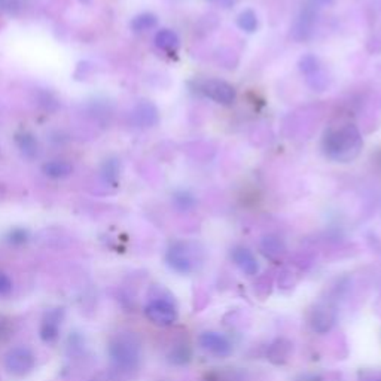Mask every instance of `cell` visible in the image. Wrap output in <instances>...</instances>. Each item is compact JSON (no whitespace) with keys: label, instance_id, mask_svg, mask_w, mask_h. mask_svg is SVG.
<instances>
[{"label":"cell","instance_id":"obj_1","mask_svg":"<svg viewBox=\"0 0 381 381\" xmlns=\"http://www.w3.org/2000/svg\"><path fill=\"white\" fill-rule=\"evenodd\" d=\"M363 139L355 124L345 122L329 127L322 139L325 157L334 162H352L362 152Z\"/></svg>","mask_w":381,"mask_h":381},{"label":"cell","instance_id":"obj_2","mask_svg":"<svg viewBox=\"0 0 381 381\" xmlns=\"http://www.w3.org/2000/svg\"><path fill=\"white\" fill-rule=\"evenodd\" d=\"M108 355L113 370L130 374L139 370L142 362L140 338L131 330H120L108 343Z\"/></svg>","mask_w":381,"mask_h":381},{"label":"cell","instance_id":"obj_3","mask_svg":"<svg viewBox=\"0 0 381 381\" xmlns=\"http://www.w3.org/2000/svg\"><path fill=\"white\" fill-rule=\"evenodd\" d=\"M143 313L149 322L161 328L172 326L179 318V311L173 298L162 292L160 288H157V291L154 288V293L149 295Z\"/></svg>","mask_w":381,"mask_h":381},{"label":"cell","instance_id":"obj_4","mask_svg":"<svg viewBox=\"0 0 381 381\" xmlns=\"http://www.w3.org/2000/svg\"><path fill=\"white\" fill-rule=\"evenodd\" d=\"M197 249L187 241H174L165 252V263L179 274H189L197 267Z\"/></svg>","mask_w":381,"mask_h":381},{"label":"cell","instance_id":"obj_5","mask_svg":"<svg viewBox=\"0 0 381 381\" xmlns=\"http://www.w3.org/2000/svg\"><path fill=\"white\" fill-rule=\"evenodd\" d=\"M5 370L12 377H27L36 368V356L27 345H15L8 350L4 359Z\"/></svg>","mask_w":381,"mask_h":381},{"label":"cell","instance_id":"obj_6","mask_svg":"<svg viewBox=\"0 0 381 381\" xmlns=\"http://www.w3.org/2000/svg\"><path fill=\"white\" fill-rule=\"evenodd\" d=\"M197 93L204 95L206 98H210L214 103H219L224 106H229L236 102V88L221 79H202L197 82L195 87Z\"/></svg>","mask_w":381,"mask_h":381},{"label":"cell","instance_id":"obj_7","mask_svg":"<svg viewBox=\"0 0 381 381\" xmlns=\"http://www.w3.org/2000/svg\"><path fill=\"white\" fill-rule=\"evenodd\" d=\"M64 319H66V308L60 306L49 308L43 313L39 325V337L42 343L53 345L60 340Z\"/></svg>","mask_w":381,"mask_h":381},{"label":"cell","instance_id":"obj_8","mask_svg":"<svg viewBox=\"0 0 381 381\" xmlns=\"http://www.w3.org/2000/svg\"><path fill=\"white\" fill-rule=\"evenodd\" d=\"M300 69L307 79V84L314 91H325L328 88V76L318 57L311 54L304 56L300 61Z\"/></svg>","mask_w":381,"mask_h":381},{"label":"cell","instance_id":"obj_9","mask_svg":"<svg viewBox=\"0 0 381 381\" xmlns=\"http://www.w3.org/2000/svg\"><path fill=\"white\" fill-rule=\"evenodd\" d=\"M316 5H307L301 9L300 15L292 26V36L296 41H308L316 30L318 24V11L314 8Z\"/></svg>","mask_w":381,"mask_h":381},{"label":"cell","instance_id":"obj_10","mask_svg":"<svg viewBox=\"0 0 381 381\" xmlns=\"http://www.w3.org/2000/svg\"><path fill=\"white\" fill-rule=\"evenodd\" d=\"M198 344L202 349L214 357H228L233 353V344L226 337L214 330H206L198 337Z\"/></svg>","mask_w":381,"mask_h":381},{"label":"cell","instance_id":"obj_11","mask_svg":"<svg viewBox=\"0 0 381 381\" xmlns=\"http://www.w3.org/2000/svg\"><path fill=\"white\" fill-rule=\"evenodd\" d=\"M130 120L135 127L146 130V128L155 127L160 122V113H158L157 106L152 102L142 100L135 108H132L130 113Z\"/></svg>","mask_w":381,"mask_h":381},{"label":"cell","instance_id":"obj_12","mask_svg":"<svg viewBox=\"0 0 381 381\" xmlns=\"http://www.w3.org/2000/svg\"><path fill=\"white\" fill-rule=\"evenodd\" d=\"M308 320L313 330H316V333L320 334H326L328 330L333 329V326L337 322V311L326 304H319L314 307V310H311Z\"/></svg>","mask_w":381,"mask_h":381},{"label":"cell","instance_id":"obj_13","mask_svg":"<svg viewBox=\"0 0 381 381\" xmlns=\"http://www.w3.org/2000/svg\"><path fill=\"white\" fill-rule=\"evenodd\" d=\"M231 256H233L234 263L237 267L247 276H255L259 270V265L256 261V256L254 255L252 251L247 249V247L237 246L231 252Z\"/></svg>","mask_w":381,"mask_h":381},{"label":"cell","instance_id":"obj_14","mask_svg":"<svg viewBox=\"0 0 381 381\" xmlns=\"http://www.w3.org/2000/svg\"><path fill=\"white\" fill-rule=\"evenodd\" d=\"M15 145L19 147L20 154L27 160H35L39 155V143L38 139L30 131H19L15 135Z\"/></svg>","mask_w":381,"mask_h":381},{"label":"cell","instance_id":"obj_15","mask_svg":"<svg viewBox=\"0 0 381 381\" xmlns=\"http://www.w3.org/2000/svg\"><path fill=\"white\" fill-rule=\"evenodd\" d=\"M42 173L49 179L63 180L73 174V165L66 160H49L42 165Z\"/></svg>","mask_w":381,"mask_h":381},{"label":"cell","instance_id":"obj_16","mask_svg":"<svg viewBox=\"0 0 381 381\" xmlns=\"http://www.w3.org/2000/svg\"><path fill=\"white\" fill-rule=\"evenodd\" d=\"M155 46L164 53L173 54L176 53L180 46V39L177 36V33L170 30V28H161L157 31V35L154 38Z\"/></svg>","mask_w":381,"mask_h":381},{"label":"cell","instance_id":"obj_17","mask_svg":"<svg viewBox=\"0 0 381 381\" xmlns=\"http://www.w3.org/2000/svg\"><path fill=\"white\" fill-rule=\"evenodd\" d=\"M121 176V162L118 158H108L100 167L102 182L108 187H117Z\"/></svg>","mask_w":381,"mask_h":381},{"label":"cell","instance_id":"obj_18","mask_svg":"<svg viewBox=\"0 0 381 381\" xmlns=\"http://www.w3.org/2000/svg\"><path fill=\"white\" fill-rule=\"evenodd\" d=\"M157 26H158V16L152 12H142L136 15L130 23L131 30L137 33V35H143V33L151 31Z\"/></svg>","mask_w":381,"mask_h":381},{"label":"cell","instance_id":"obj_19","mask_svg":"<svg viewBox=\"0 0 381 381\" xmlns=\"http://www.w3.org/2000/svg\"><path fill=\"white\" fill-rule=\"evenodd\" d=\"M292 353V344L286 340H276L270 350H268V359L276 363V365H281V363H285Z\"/></svg>","mask_w":381,"mask_h":381},{"label":"cell","instance_id":"obj_20","mask_svg":"<svg viewBox=\"0 0 381 381\" xmlns=\"http://www.w3.org/2000/svg\"><path fill=\"white\" fill-rule=\"evenodd\" d=\"M261 251L265 256L270 258V259H278V258L283 256L286 247H285V243L281 241L278 237L267 236V237H263L261 241Z\"/></svg>","mask_w":381,"mask_h":381},{"label":"cell","instance_id":"obj_21","mask_svg":"<svg viewBox=\"0 0 381 381\" xmlns=\"http://www.w3.org/2000/svg\"><path fill=\"white\" fill-rule=\"evenodd\" d=\"M30 239H31L30 231L21 226L11 228L5 234V241L11 247H23L30 241Z\"/></svg>","mask_w":381,"mask_h":381},{"label":"cell","instance_id":"obj_22","mask_svg":"<svg viewBox=\"0 0 381 381\" xmlns=\"http://www.w3.org/2000/svg\"><path fill=\"white\" fill-rule=\"evenodd\" d=\"M191 356H192V352L189 349V345L180 343V344H176L169 352L167 359L170 360V363H173V365H187V363L191 360Z\"/></svg>","mask_w":381,"mask_h":381},{"label":"cell","instance_id":"obj_23","mask_svg":"<svg viewBox=\"0 0 381 381\" xmlns=\"http://www.w3.org/2000/svg\"><path fill=\"white\" fill-rule=\"evenodd\" d=\"M172 203H173L176 210L188 212V210H192L195 207L197 200H195V197L188 191H177L173 194Z\"/></svg>","mask_w":381,"mask_h":381},{"label":"cell","instance_id":"obj_24","mask_svg":"<svg viewBox=\"0 0 381 381\" xmlns=\"http://www.w3.org/2000/svg\"><path fill=\"white\" fill-rule=\"evenodd\" d=\"M237 26L246 33H254L258 28V15L252 9H244L237 16Z\"/></svg>","mask_w":381,"mask_h":381},{"label":"cell","instance_id":"obj_25","mask_svg":"<svg viewBox=\"0 0 381 381\" xmlns=\"http://www.w3.org/2000/svg\"><path fill=\"white\" fill-rule=\"evenodd\" d=\"M36 103L41 109L46 110V112H56L58 109V100L54 97V94H51L49 91H39L38 97H36Z\"/></svg>","mask_w":381,"mask_h":381},{"label":"cell","instance_id":"obj_26","mask_svg":"<svg viewBox=\"0 0 381 381\" xmlns=\"http://www.w3.org/2000/svg\"><path fill=\"white\" fill-rule=\"evenodd\" d=\"M0 11L8 16H16L23 11V0H0Z\"/></svg>","mask_w":381,"mask_h":381},{"label":"cell","instance_id":"obj_27","mask_svg":"<svg viewBox=\"0 0 381 381\" xmlns=\"http://www.w3.org/2000/svg\"><path fill=\"white\" fill-rule=\"evenodd\" d=\"M90 381H124L122 372L117 370H102L95 372Z\"/></svg>","mask_w":381,"mask_h":381},{"label":"cell","instance_id":"obj_28","mask_svg":"<svg viewBox=\"0 0 381 381\" xmlns=\"http://www.w3.org/2000/svg\"><path fill=\"white\" fill-rule=\"evenodd\" d=\"M14 292V281L5 271L0 270V298H9Z\"/></svg>","mask_w":381,"mask_h":381},{"label":"cell","instance_id":"obj_29","mask_svg":"<svg viewBox=\"0 0 381 381\" xmlns=\"http://www.w3.org/2000/svg\"><path fill=\"white\" fill-rule=\"evenodd\" d=\"M311 4L316 6H330L334 4V0H311Z\"/></svg>","mask_w":381,"mask_h":381},{"label":"cell","instance_id":"obj_30","mask_svg":"<svg viewBox=\"0 0 381 381\" xmlns=\"http://www.w3.org/2000/svg\"><path fill=\"white\" fill-rule=\"evenodd\" d=\"M372 381H381V377H378V378H375V380H372Z\"/></svg>","mask_w":381,"mask_h":381},{"label":"cell","instance_id":"obj_31","mask_svg":"<svg viewBox=\"0 0 381 381\" xmlns=\"http://www.w3.org/2000/svg\"><path fill=\"white\" fill-rule=\"evenodd\" d=\"M209 2H218V0H209Z\"/></svg>","mask_w":381,"mask_h":381}]
</instances>
